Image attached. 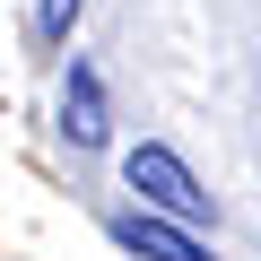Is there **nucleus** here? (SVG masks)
<instances>
[{
  "label": "nucleus",
  "instance_id": "nucleus-3",
  "mask_svg": "<svg viewBox=\"0 0 261 261\" xmlns=\"http://www.w3.org/2000/svg\"><path fill=\"white\" fill-rule=\"evenodd\" d=\"M61 130H70L79 148L105 140V87H96V70H70V87H61Z\"/></svg>",
  "mask_w": 261,
  "mask_h": 261
},
{
  "label": "nucleus",
  "instance_id": "nucleus-1",
  "mask_svg": "<svg viewBox=\"0 0 261 261\" xmlns=\"http://www.w3.org/2000/svg\"><path fill=\"white\" fill-rule=\"evenodd\" d=\"M130 192L148 209H166V218H209V192L192 183V166L174 148H130Z\"/></svg>",
  "mask_w": 261,
  "mask_h": 261
},
{
  "label": "nucleus",
  "instance_id": "nucleus-2",
  "mask_svg": "<svg viewBox=\"0 0 261 261\" xmlns=\"http://www.w3.org/2000/svg\"><path fill=\"white\" fill-rule=\"evenodd\" d=\"M113 235H122V252H140V261H209V252H200L183 226H166V218H122Z\"/></svg>",
  "mask_w": 261,
  "mask_h": 261
},
{
  "label": "nucleus",
  "instance_id": "nucleus-4",
  "mask_svg": "<svg viewBox=\"0 0 261 261\" xmlns=\"http://www.w3.org/2000/svg\"><path fill=\"white\" fill-rule=\"evenodd\" d=\"M70 18H79V0H44V35H61Z\"/></svg>",
  "mask_w": 261,
  "mask_h": 261
}]
</instances>
